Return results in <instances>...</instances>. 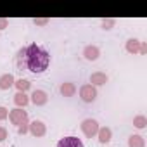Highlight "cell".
Masks as SVG:
<instances>
[{"mask_svg": "<svg viewBox=\"0 0 147 147\" xmlns=\"http://www.w3.org/2000/svg\"><path fill=\"white\" fill-rule=\"evenodd\" d=\"M107 82H109V76L106 75V73H102V71H95V73L90 75V85H94V87L106 85Z\"/></svg>", "mask_w": 147, "mask_h": 147, "instance_id": "8", "label": "cell"}, {"mask_svg": "<svg viewBox=\"0 0 147 147\" xmlns=\"http://www.w3.org/2000/svg\"><path fill=\"white\" fill-rule=\"evenodd\" d=\"M7 137H9V133H7V128H5V126H0V142H4Z\"/></svg>", "mask_w": 147, "mask_h": 147, "instance_id": "21", "label": "cell"}, {"mask_svg": "<svg viewBox=\"0 0 147 147\" xmlns=\"http://www.w3.org/2000/svg\"><path fill=\"white\" fill-rule=\"evenodd\" d=\"M59 94L62 97H73V95L76 94V85L73 83V82H64L59 87Z\"/></svg>", "mask_w": 147, "mask_h": 147, "instance_id": "10", "label": "cell"}, {"mask_svg": "<svg viewBox=\"0 0 147 147\" xmlns=\"http://www.w3.org/2000/svg\"><path fill=\"white\" fill-rule=\"evenodd\" d=\"M18 59H23V64L28 71L35 73V75H40V73L47 71L49 64H50V55L45 49H42L36 43H30L28 47L21 49L18 52Z\"/></svg>", "mask_w": 147, "mask_h": 147, "instance_id": "1", "label": "cell"}, {"mask_svg": "<svg viewBox=\"0 0 147 147\" xmlns=\"http://www.w3.org/2000/svg\"><path fill=\"white\" fill-rule=\"evenodd\" d=\"M7 118H9V109L4 107V106H0V121H4Z\"/></svg>", "mask_w": 147, "mask_h": 147, "instance_id": "19", "label": "cell"}, {"mask_svg": "<svg viewBox=\"0 0 147 147\" xmlns=\"http://www.w3.org/2000/svg\"><path fill=\"white\" fill-rule=\"evenodd\" d=\"M80 99H82L83 102H87V104L94 102V100L97 99V88H95L94 85H90V83L82 85V87H80Z\"/></svg>", "mask_w": 147, "mask_h": 147, "instance_id": "3", "label": "cell"}, {"mask_svg": "<svg viewBox=\"0 0 147 147\" xmlns=\"http://www.w3.org/2000/svg\"><path fill=\"white\" fill-rule=\"evenodd\" d=\"M128 147H145V138L142 135H130L128 137Z\"/></svg>", "mask_w": 147, "mask_h": 147, "instance_id": "15", "label": "cell"}, {"mask_svg": "<svg viewBox=\"0 0 147 147\" xmlns=\"http://www.w3.org/2000/svg\"><path fill=\"white\" fill-rule=\"evenodd\" d=\"M83 57L87 61H97L100 57V49L97 45H87L83 49Z\"/></svg>", "mask_w": 147, "mask_h": 147, "instance_id": "9", "label": "cell"}, {"mask_svg": "<svg viewBox=\"0 0 147 147\" xmlns=\"http://www.w3.org/2000/svg\"><path fill=\"white\" fill-rule=\"evenodd\" d=\"M14 104H16L18 107H21V109H24V107L30 104V95H28V94H23V92H18V94L14 95Z\"/></svg>", "mask_w": 147, "mask_h": 147, "instance_id": "13", "label": "cell"}, {"mask_svg": "<svg viewBox=\"0 0 147 147\" xmlns=\"http://www.w3.org/2000/svg\"><path fill=\"white\" fill-rule=\"evenodd\" d=\"M14 82H16V78L11 75V73L2 75V76H0V90H9V88H12L14 87Z\"/></svg>", "mask_w": 147, "mask_h": 147, "instance_id": "12", "label": "cell"}, {"mask_svg": "<svg viewBox=\"0 0 147 147\" xmlns=\"http://www.w3.org/2000/svg\"><path fill=\"white\" fill-rule=\"evenodd\" d=\"M28 131L33 135V137H43L45 133H47V126H45V123L43 121H40V119H33L31 123H28Z\"/></svg>", "mask_w": 147, "mask_h": 147, "instance_id": "5", "label": "cell"}, {"mask_svg": "<svg viewBox=\"0 0 147 147\" xmlns=\"http://www.w3.org/2000/svg\"><path fill=\"white\" fill-rule=\"evenodd\" d=\"M5 28H9V19L0 18V30H5Z\"/></svg>", "mask_w": 147, "mask_h": 147, "instance_id": "23", "label": "cell"}, {"mask_svg": "<svg viewBox=\"0 0 147 147\" xmlns=\"http://www.w3.org/2000/svg\"><path fill=\"white\" fill-rule=\"evenodd\" d=\"M14 87L18 88V92L26 94V92L31 88V83H30L28 80H24V78H19V80H16V82H14Z\"/></svg>", "mask_w": 147, "mask_h": 147, "instance_id": "16", "label": "cell"}, {"mask_svg": "<svg viewBox=\"0 0 147 147\" xmlns=\"http://www.w3.org/2000/svg\"><path fill=\"white\" fill-rule=\"evenodd\" d=\"M133 126H135V128H138V130H144V128L147 126V118H145L144 114L135 116V118H133Z\"/></svg>", "mask_w": 147, "mask_h": 147, "instance_id": "17", "label": "cell"}, {"mask_svg": "<svg viewBox=\"0 0 147 147\" xmlns=\"http://www.w3.org/2000/svg\"><path fill=\"white\" fill-rule=\"evenodd\" d=\"M80 128H82V131H83V135H85L87 138H94V137H97V131H99V123H97V119L87 118V119H83V121H82Z\"/></svg>", "mask_w": 147, "mask_h": 147, "instance_id": "2", "label": "cell"}, {"mask_svg": "<svg viewBox=\"0 0 147 147\" xmlns=\"http://www.w3.org/2000/svg\"><path fill=\"white\" fill-rule=\"evenodd\" d=\"M97 138L100 144H109L111 138H113V130L109 126H99V131H97Z\"/></svg>", "mask_w": 147, "mask_h": 147, "instance_id": "11", "label": "cell"}, {"mask_svg": "<svg viewBox=\"0 0 147 147\" xmlns=\"http://www.w3.org/2000/svg\"><path fill=\"white\" fill-rule=\"evenodd\" d=\"M30 102L35 104V106H45L49 102V94L45 90H33L31 95H30Z\"/></svg>", "mask_w": 147, "mask_h": 147, "instance_id": "6", "label": "cell"}, {"mask_svg": "<svg viewBox=\"0 0 147 147\" xmlns=\"http://www.w3.org/2000/svg\"><path fill=\"white\" fill-rule=\"evenodd\" d=\"M138 54H140V55H145V54H147V43H145V42H140V49H138Z\"/></svg>", "mask_w": 147, "mask_h": 147, "instance_id": "22", "label": "cell"}, {"mask_svg": "<svg viewBox=\"0 0 147 147\" xmlns=\"http://www.w3.org/2000/svg\"><path fill=\"white\" fill-rule=\"evenodd\" d=\"M33 24L35 26H47L49 24V19L47 18H43V19H33Z\"/></svg>", "mask_w": 147, "mask_h": 147, "instance_id": "20", "label": "cell"}, {"mask_svg": "<svg viewBox=\"0 0 147 147\" xmlns=\"http://www.w3.org/2000/svg\"><path fill=\"white\" fill-rule=\"evenodd\" d=\"M114 24H116V19H113V18H106V19H102V21H100L102 30H113V28H114Z\"/></svg>", "mask_w": 147, "mask_h": 147, "instance_id": "18", "label": "cell"}, {"mask_svg": "<svg viewBox=\"0 0 147 147\" xmlns=\"http://www.w3.org/2000/svg\"><path fill=\"white\" fill-rule=\"evenodd\" d=\"M57 147H85L83 142L78 138V137H64L57 142Z\"/></svg>", "mask_w": 147, "mask_h": 147, "instance_id": "7", "label": "cell"}, {"mask_svg": "<svg viewBox=\"0 0 147 147\" xmlns=\"http://www.w3.org/2000/svg\"><path fill=\"white\" fill-rule=\"evenodd\" d=\"M18 131H19V135H24V133H28V123H26V125H21V126H18Z\"/></svg>", "mask_w": 147, "mask_h": 147, "instance_id": "24", "label": "cell"}, {"mask_svg": "<svg viewBox=\"0 0 147 147\" xmlns=\"http://www.w3.org/2000/svg\"><path fill=\"white\" fill-rule=\"evenodd\" d=\"M9 119H11V123L16 125V126L26 125V123H28V113H26L24 109H21V107H16V109H12V111L9 113Z\"/></svg>", "mask_w": 147, "mask_h": 147, "instance_id": "4", "label": "cell"}, {"mask_svg": "<svg viewBox=\"0 0 147 147\" xmlns=\"http://www.w3.org/2000/svg\"><path fill=\"white\" fill-rule=\"evenodd\" d=\"M125 49H126V52H128V54H138L140 40H137V38H130V40H126Z\"/></svg>", "mask_w": 147, "mask_h": 147, "instance_id": "14", "label": "cell"}]
</instances>
